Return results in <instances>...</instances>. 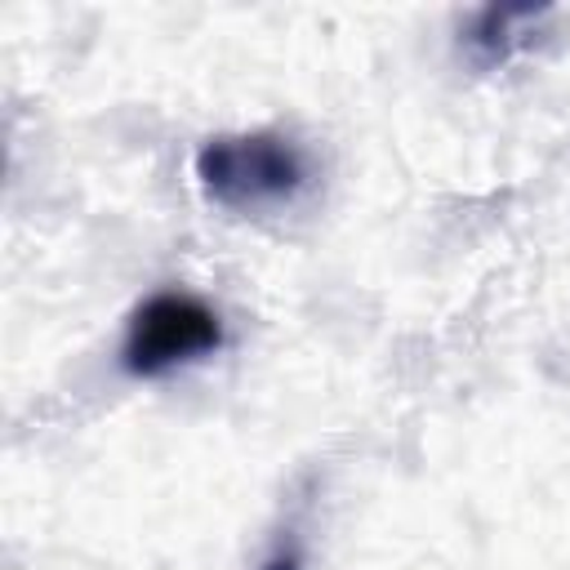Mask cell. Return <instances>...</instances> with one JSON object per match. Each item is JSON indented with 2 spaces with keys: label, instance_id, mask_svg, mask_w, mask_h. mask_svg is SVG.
Masks as SVG:
<instances>
[{
  "label": "cell",
  "instance_id": "obj_1",
  "mask_svg": "<svg viewBox=\"0 0 570 570\" xmlns=\"http://www.w3.org/2000/svg\"><path fill=\"white\" fill-rule=\"evenodd\" d=\"M196 178L205 191L240 214H258L272 205H285L307 183L303 151L281 134H236V138H209L196 156Z\"/></svg>",
  "mask_w": 570,
  "mask_h": 570
},
{
  "label": "cell",
  "instance_id": "obj_2",
  "mask_svg": "<svg viewBox=\"0 0 570 570\" xmlns=\"http://www.w3.org/2000/svg\"><path fill=\"white\" fill-rule=\"evenodd\" d=\"M218 343H223V325L200 298L156 294L134 312L120 361H125L129 374L151 379V374H165L183 361H196V356L214 352Z\"/></svg>",
  "mask_w": 570,
  "mask_h": 570
}]
</instances>
